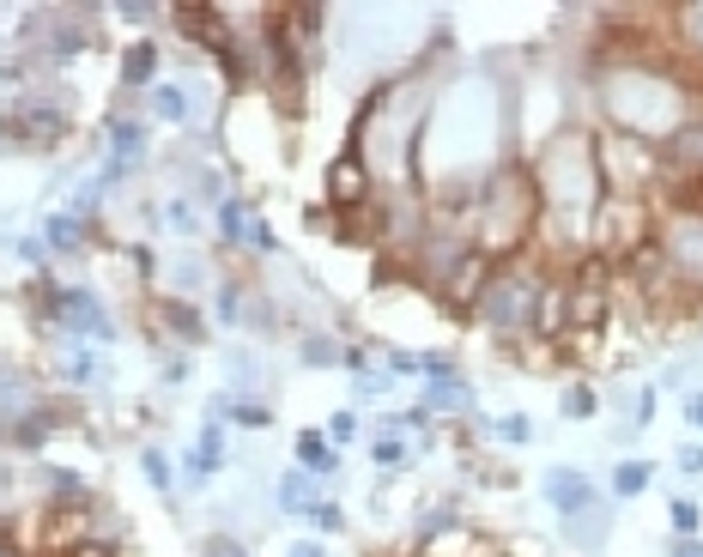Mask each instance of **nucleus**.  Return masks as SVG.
Masks as SVG:
<instances>
[{
  "label": "nucleus",
  "mask_w": 703,
  "mask_h": 557,
  "mask_svg": "<svg viewBox=\"0 0 703 557\" xmlns=\"http://www.w3.org/2000/svg\"><path fill=\"white\" fill-rule=\"evenodd\" d=\"M546 491L558 497V509H565V515H577L582 503H588V485H582L577 473H552V478H546Z\"/></svg>",
  "instance_id": "f8f14e48"
},
{
  "label": "nucleus",
  "mask_w": 703,
  "mask_h": 557,
  "mask_svg": "<svg viewBox=\"0 0 703 557\" xmlns=\"http://www.w3.org/2000/svg\"><path fill=\"white\" fill-rule=\"evenodd\" d=\"M207 551H213V557H242V546H237V539H213Z\"/></svg>",
  "instance_id": "a878e982"
},
{
  "label": "nucleus",
  "mask_w": 703,
  "mask_h": 557,
  "mask_svg": "<svg viewBox=\"0 0 703 557\" xmlns=\"http://www.w3.org/2000/svg\"><path fill=\"white\" fill-rule=\"evenodd\" d=\"M492 274H497V261H492V255H479V249H473L467 261L455 267V279L443 285V303H449V309H473V303H479V291H485V279H492Z\"/></svg>",
  "instance_id": "6e6552de"
},
{
  "label": "nucleus",
  "mask_w": 703,
  "mask_h": 557,
  "mask_svg": "<svg viewBox=\"0 0 703 557\" xmlns=\"http://www.w3.org/2000/svg\"><path fill=\"white\" fill-rule=\"evenodd\" d=\"M55 316L68 321V328H85V333H104V328H110V321L97 316V303H92L85 291H61V297H55Z\"/></svg>",
  "instance_id": "9b49d317"
},
{
  "label": "nucleus",
  "mask_w": 703,
  "mask_h": 557,
  "mask_svg": "<svg viewBox=\"0 0 703 557\" xmlns=\"http://www.w3.org/2000/svg\"><path fill=\"white\" fill-rule=\"evenodd\" d=\"M152 110H158L164 122H183V115H188V97L176 92V85H158V92H152Z\"/></svg>",
  "instance_id": "dca6fc26"
},
{
  "label": "nucleus",
  "mask_w": 703,
  "mask_h": 557,
  "mask_svg": "<svg viewBox=\"0 0 703 557\" xmlns=\"http://www.w3.org/2000/svg\"><path fill=\"white\" fill-rule=\"evenodd\" d=\"M152 61H158V49H152V43H134V49H127L122 80H127V85H146V80H152Z\"/></svg>",
  "instance_id": "ddd939ff"
},
{
  "label": "nucleus",
  "mask_w": 703,
  "mask_h": 557,
  "mask_svg": "<svg viewBox=\"0 0 703 557\" xmlns=\"http://www.w3.org/2000/svg\"><path fill=\"white\" fill-rule=\"evenodd\" d=\"M303 352H310V364H334V345H328V340H310Z\"/></svg>",
  "instance_id": "4be33fe9"
},
{
  "label": "nucleus",
  "mask_w": 703,
  "mask_h": 557,
  "mask_svg": "<svg viewBox=\"0 0 703 557\" xmlns=\"http://www.w3.org/2000/svg\"><path fill=\"white\" fill-rule=\"evenodd\" d=\"M612 485H619V497H637V491H643V485H649V466L624 461V466H619V478H612Z\"/></svg>",
  "instance_id": "f3484780"
},
{
  "label": "nucleus",
  "mask_w": 703,
  "mask_h": 557,
  "mask_svg": "<svg viewBox=\"0 0 703 557\" xmlns=\"http://www.w3.org/2000/svg\"><path fill=\"white\" fill-rule=\"evenodd\" d=\"M540 291H546V279H540V274H528V267H497V274L485 279V291H479V303H473V316H479L492 333L516 340V333H528V328H534Z\"/></svg>",
  "instance_id": "7ed1b4c3"
},
{
  "label": "nucleus",
  "mask_w": 703,
  "mask_h": 557,
  "mask_svg": "<svg viewBox=\"0 0 703 557\" xmlns=\"http://www.w3.org/2000/svg\"><path fill=\"white\" fill-rule=\"evenodd\" d=\"M685 419H692V424H703V394L692 400V406H685Z\"/></svg>",
  "instance_id": "cd10ccee"
},
{
  "label": "nucleus",
  "mask_w": 703,
  "mask_h": 557,
  "mask_svg": "<svg viewBox=\"0 0 703 557\" xmlns=\"http://www.w3.org/2000/svg\"><path fill=\"white\" fill-rule=\"evenodd\" d=\"M643 243H655V218H649L643 200H631V194L600 200L595 230H588V255H595V261H631Z\"/></svg>",
  "instance_id": "20e7f679"
},
{
  "label": "nucleus",
  "mask_w": 703,
  "mask_h": 557,
  "mask_svg": "<svg viewBox=\"0 0 703 557\" xmlns=\"http://www.w3.org/2000/svg\"><path fill=\"white\" fill-rule=\"evenodd\" d=\"M570 412H577V419H588V412H595V394H588V388H577V394H570Z\"/></svg>",
  "instance_id": "b1692460"
},
{
  "label": "nucleus",
  "mask_w": 703,
  "mask_h": 557,
  "mask_svg": "<svg viewBox=\"0 0 703 557\" xmlns=\"http://www.w3.org/2000/svg\"><path fill=\"white\" fill-rule=\"evenodd\" d=\"M401 455H406V448L394 443V436H382V443H376V461H401Z\"/></svg>",
  "instance_id": "393cba45"
},
{
  "label": "nucleus",
  "mask_w": 703,
  "mask_h": 557,
  "mask_svg": "<svg viewBox=\"0 0 703 557\" xmlns=\"http://www.w3.org/2000/svg\"><path fill=\"white\" fill-rule=\"evenodd\" d=\"M49 557H116L104 546V539H80V546H68V551H49Z\"/></svg>",
  "instance_id": "aec40b11"
},
{
  "label": "nucleus",
  "mask_w": 703,
  "mask_h": 557,
  "mask_svg": "<svg viewBox=\"0 0 703 557\" xmlns=\"http://www.w3.org/2000/svg\"><path fill=\"white\" fill-rule=\"evenodd\" d=\"M534 183H540V213L552 218V225L565 230L570 243H588V230H595V213H600L595 140H588V134H558L552 146H546V158H540V171H534Z\"/></svg>",
  "instance_id": "f257e3e1"
},
{
  "label": "nucleus",
  "mask_w": 703,
  "mask_h": 557,
  "mask_svg": "<svg viewBox=\"0 0 703 557\" xmlns=\"http://www.w3.org/2000/svg\"><path fill=\"white\" fill-rule=\"evenodd\" d=\"M298 557H322V546H298Z\"/></svg>",
  "instance_id": "c85d7f7f"
},
{
  "label": "nucleus",
  "mask_w": 703,
  "mask_h": 557,
  "mask_svg": "<svg viewBox=\"0 0 703 557\" xmlns=\"http://www.w3.org/2000/svg\"><path fill=\"white\" fill-rule=\"evenodd\" d=\"M655 249L668 255V267L703 297V213H668L655 225Z\"/></svg>",
  "instance_id": "423d86ee"
},
{
  "label": "nucleus",
  "mask_w": 703,
  "mask_h": 557,
  "mask_svg": "<svg viewBox=\"0 0 703 557\" xmlns=\"http://www.w3.org/2000/svg\"><path fill=\"white\" fill-rule=\"evenodd\" d=\"M298 455H303V466H310V473H328V466H334V448H328V436H298Z\"/></svg>",
  "instance_id": "2eb2a0df"
},
{
  "label": "nucleus",
  "mask_w": 703,
  "mask_h": 557,
  "mask_svg": "<svg viewBox=\"0 0 703 557\" xmlns=\"http://www.w3.org/2000/svg\"><path fill=\"white\" fill-rule=\"evenodd\" d=\"M7 134H12V140H55V134H68V115H55V110H24V115H7Z\"/></svg>",
  "instance_id": "9d476101"
},
{
  "label": "nucleus",
  "mask_w": 703,
  "mask_h": 557,
  "mask_svg": "<svg viewBox=\"0 0 703 557\" xmlns=\"http://www.w3.org/2000/svg\"><path fill=\"white\" fill-rule=\"evenodd\" d=\"M164 321H170V328L183 333V340H195V333H200V321L188 316V303H164Z\"/></svg>",
  "instance_id": "a211bd4d"
},
{
  "label": "nucleus",
  "mask_w": 703,
  "mask_h": 557,
  "mask_svg": "<svg viewBox=\"0 0 703 557\" xmlns=\"http://www.w3.org/2000/svg\"><path fill=\"white\" fill-rule=\"evenodd\" d=\"M328 200H334V206H347V213L370 206V158H364L358 146L334 164V171H328Z\"/></svg>",
  "instance_id": "0eeeda50"
},
{
  "label": "nucleus",
  "mask_w": 703,
  "mask_h": 557,
  "mask_svg": "<svg viewBox=\"0 0 703 557\" xmlns=\"http://www.w3.org/2000/svg\"><path fill=\"white\" fill-rule=\"evenodd\" d=\"M176 24H183L188 37H195V43H207V49H231V37H225V19L213 7H176Z\"/></svg>",
  "instance_id": "1a4fd4ad"
},
{
  "label": "nucleus",
  "mask_w": 703,
  "mask_h": 557,
  "mask_svg": "<svg viewBox=\"0 0 703 557\" xmlns=\"http://www.w3.org/2000/svg\"><path fill=\"white\" fill-rule=\"evenodd\" d=\"M286 509H316V497H310L303 478H286Z\"/></svg>",
  "instance_id": "6ab92c4d"
},
{
  "label": "nucleus",
  "mask_w": 703,
  "mask_h": 557,
  "mask_svg": "<svg viewBox=\"0 0 703 557\" xmlns=\"http://www.w3.org/2000/svg\"><path fill=\"white\" fill-rule=\"evenodd\" d=\"M437 406H449V412L467 406V388H437Z\"/></svg>",
  "instance_id": "5701e85b"
},
{
  "label": "nucleus",
  "mask_w": 703,
  "mask_h": 557,
  "mask_svg": "<svg viewBox=\"0 0 703 557\" xmlns=\"http://www.w3.org/2000/svg\"><path fill=\"white\" fill-rule=\"evenodd\" d=\"M673 19H680V37H685V49H692V55H703V0H692V7H680V12H673Z\"/></svg>",
  "instance_id": "4468645a"
},
{
  "label": "nucleus",
  "mask_w": 703,
  "mask_h": 557,
  "mask_svg": "<svg viewBox=\"0 0 703 557\" xmlns=\"http://www.w3.org/2000/svg\"><path fill=\"white\" fill-rule=\"evenodd\" d=\"M673 527H680V534H697V503H673Z\"/></svg>",
  "instance_id": "412c9836"
},
{
  "label": "nucleus",
  "mask_w": 703,
  "mask_h": 557,
  "mask_svg": "<svg viewBox=\"0 0 703 557\" xmlns=\"http://www.w3.org/2000/svg\"><path fill=\"white\" fill-rule=\"evenodd\" d=\"M595 164H600V188H612V194H637L643 183L661 176V164H655V152H649L643 134H600Z\"/></svg>",
  "instance_id": "39448f33"
},
{
  "label": "nucleus",
  "mask_w": 703,
  "mask_h": 557,
  "mask_svg": "<svg viewBox=\"0 0 703 557\" xmlns=\"http://www.w3.org/2000/svg\"><path fill=\"white\" fill-rule=\"evenodd\" d=\"M673 557H703V546H697V539H685V546H673Z\"/></svg>",
  "instance_id": "bb28decb"
},
{
  "label": "nucleus",
  "mask_w": 703,
  "mask_h": 557,
  "mask_svg": "<svg viewBox=\"0 0 703 557\" xmlns=\"http://www.w3.org/2000/svg\"><path fill=\"white\" fill-rule=\"evenodd\" d=\"M467 218H473V249L479 255H497V261L521 255V243L540 225V183H534V171L528 164H504L485 183L479 200L467 206Z\"/></svg>",
  "instance_id": "f03ea898"
}]
</instances>
